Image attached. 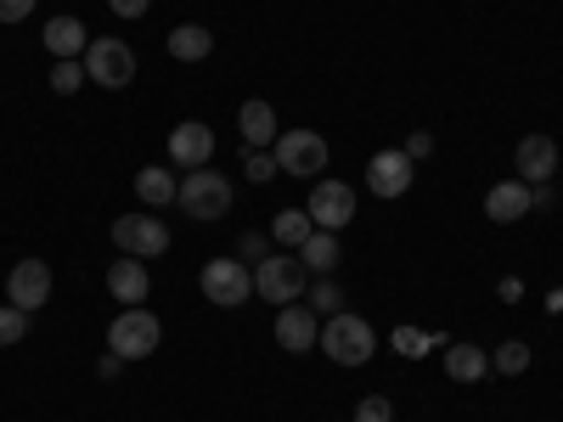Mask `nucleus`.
I'll return each instance as SVG.
<instances>
[{"mask_svg": "<svg viewBox=\"0 0 563 422\" xmlns=\"http://www.w3.org/2000/svg\"><path fill=\"white\" fill-rule=\"evenodd\" d=\"M316 349H327V360H339V366H366L372 349H378V333H372V321L339 310V315H327Z\"/></svg>", "mask_w": 563, "mask_h": 422, "instance_id": "obj_1", "label": "nucleus"}, {"mask_svg": "<svg viewBox=\"0 0 563 422\" xmlns=\"http://www.w3.org/2000/svg\"><path fill=\"white\" fill-rule=\"evenodd\" d=\"M254 293L265 299V304H299L305 293H310V270H305V259H294V254H271V259H260L254 265Z\"/></svg>", "mask_w": 563, "mask_h": 422, "instance_id": "obj_2", "label": "nucleus"}, {"mask_svg": "<svg viewBox=\"0 0 563 422\" xmlns=\"http://www.w3.org/2000/svg\"><path fill=\"white\" fill-rule=\"evenodd\" d=\"M158 338H164V326H158V315H153L147 304L119 310L113 326H108V349L124 355V360H147V355L158 349Z\"/></svg>", "mask_w": 563, "mask_h": 422, "instance_id": "obj_3", "label": "nucleus"}, {"mask_svg": "<svg viewBox=\"0 0 563 422\" xmlns=\"http://www.w3.org/2000/svg\"><path fill=\"white\" fill-rule=\"evenodd\" d=\"M175 203L192 220H220V214H231V180L220 169H186Z\"/></svg>", "mask_w": 563, "mask_h": 422, "instance_id": "obj_4", "label": "nucleus"}, {"mask_svg": "<svg viewBox=\"0 0 563 422\" xmlns=\"http://www.w3.org/2000/svg\"><path fill=\"white\" fill-rule=\"evenodd\" d=\"M198 288H203V299H209V304L238 310V304H249V299H254V270H249L243 259H209V265H203V276H198Z\"/></svg>", "mask_w": 563, "mask_h": 422, "instance_id": "obj_5", "label": "nucleus"}, {"mask_svg": "<svg viewBox=\"0 0 563 422\" xmlns=\"http://www.w3.org/2000/svg\"><path fill=\"white\" fill-rule=\"evenodd\" d=\"M271 153H276V169L282 175H299V180H316L327 169V141L316 130H282Z\"/></svg>", "mask_w": 563, "mask_h": 422, "instance_id": "obj_6", "label": "nucleus"}, {"mask_svg": "<svg viewBox=\"0 0 563 422\" xmlns=\"http://www.w3.org/2000/svg\"><path fill=\"white\" fill-rule=\"evenodd\" d=\"M79 63H85V74L97 79L102 90H124V85L135 79V52H130L124 40H108V34H102V40H90Z\"/></svg>", "mask_w": 563, "mask_h": 422, "instance_id": "obj_7", "label": "nucleus"}, {"mask_svg": "<svg viewBox=\"0 0 563 422\" xmlns=\"http://www.w3.org/2000/svg\"><path fill=\"white\" fill-rule=\"evenodd\" d=\"M113 243L130 259H158L169 248V225L158 214H124V220H113Z\"/></svg>", "mask_w": 563, "mask_h": 422, "instance_id": "obj_8", "label": "nucleus"}, {"mask_svg": "<svg viewBox=\"0 0 563 422\" xmlns=\"http://www.w3.org/2000/svg\"><path fill=\"white\" fill-rule=\"evenodd\" d=\"M310 220H316V231H344L350 220H355V186H344V180H316V192H310Z\"/></svg>", "mask_w": 563, "mask_h": 422, "instance_id": "obj_9", "label": "nucleus"}, {"mask_svg": "<svg viewBox=\"0 0 563 422\" xmlns=\"http://www.w3.org/2000/svg\"><path fill=\"white\" fill-rule=\"evenodd\" d=\"M411 180H417V164H411L400 147L372 153V164H366V186H372V198H406V192H411Z\"/></svg>", "mask_w": 563, "mask_h": 422, "instance_id": "obj_10", "label": "nucleus"}, {"mask_svg": "<svg viewBox=\"0 0 563 422\" xmlns=\"http://www.w3.org/2000/svg\"><path fill=\"white\" fill-rule=\"evenodd\" d=\"M45 299H52V265H45V259H18L12 276H7V304L34 315Z\"/></svg>", "mask_w": 563, "mask_h": 422, "instance_id": "obj_11", "label": "nucleus"}, {"mask_svg": "<svg viewBox=\"0 0 563 422\" xmlns=\"http://www.w3.org/2000/svg\"><path fill=\"white\" fill-rule=\"evenodd\" d=\"M209 158H214V130L203 119H186L169 130V164L175 169H209Z\"/></svg>", "mask_w": 563, "mask_h": 422, "instance_id": "obj_12", "label": "nucleus"}, {"mask_svg": "<svg viewBox=\"0 0 563 422\" xmlns=\"http://www.w3.org/2000/svg\"><path fill=\"white\" fill-rule=\"evenodd\" d=\"M316 338H321V321H316L310 304H282L276 310V344L288 349V355H310Z\"/></svg>", "mask_w": 563, "mask_h": 422, "instance_id": "obj_13", "label": "nucleus"}, {"mask_svg": "<svg viewBox=\"0 0 563 422\" xmlns=\"http://www.w3.org/2000/svg\"><path fill=\"white\" fill-rule=\"evenodd\" d=\"M512 164H519V180H530V186L552 180V169H558V141H552V135H525L519 153H512Z\"/></svg>", "mask_w": 563, "mask_h": 422, "instance_id": "obj_14", "label": "nucleus"}, {"mask_svg": "<svg viewBox=\"0 0 563 422\" xmlns=\"http://www.w3.org/2000/svg\"><path fill=\"white\" fill-rule=\"evenodd\" d=\"M238 130H243V141H249V153H271L276 147V135H282V124H276V113H271V102H243V113H238Z\"/></svg>", "mask_w": 563, "mask_h": 422, "instance_id": "obj_15", "label": "nucleus"}, {"mask_svg": "<svg viewBox=\"0 0 563 422\" xmlns=\"http://www.w3.org/2000/svg\"><path fill=\"white\" fill-rule=\"evenodd\" d=\"M147 288H153V281H147V265H141V259H113L108 265V293L119 304H147Z\"/></svg>", "mask_w": 563, "mask_h": 422, "instance_id": "obj_16", "label": "nucleus"}, {"mask_svg": "<svg viewBox=\"0 0 563 422\" xmlns=\"http://www.w3.org/2000/svg\"><path fill=\"white\" fill-rule=\"evenodd\" d=\"M485 214L496 225H512V220H525L530 214V180H501L490 186V198H485Z\"/></svg>", "mask_w": 563, "mask_h": 422, "instance_id": "obj_17", "label": "nucleus"}, {"mask_svg": "<svg viewBox=\"0 0 563 422\" xmlns=\"http://www.w3.org/2000/svg\"><path fill=\"white\" fill-rule=\"evenodd\" d=\"M85 45H90V34H85L79 18H52V23H45V52H52L57 63L85 57Z\"/></svg>", "mask_w": 563, "mask_h": 422, "instance_id": "obj_18", "label": "nucleus"}, {"mask_svg": "<svg viewBox=\"0 0 563 422\" xmlns=\"http://www.w3.org/2000/svg\"><path fill=\"white\" fill-rule=\"evenodd\" d=\"M490 371V355L474 349V344H445V378L451 384H479Z\"/></svg>", "mask_w": 563, "mask_h": 422, "instance_id": "obj_19", "label": "nucleus"}, {"mask_svg": "<svg viewBox=\"0 0 563 422\" xmlns=\"http://www.w3.org/2000/svg\"><path fill=\"white\" fill-rule=\"evenodd\" d=\"M175 192H180L175 169H153V164H147V169L135 175V198L147 203V209H169V203H175Z\"/></svg>", "mask_w": 563, "mask_h": 422, "instance_id": "obj_20", "label": "nucleus"}, {"mask_svg": "<svg viewBox=\"0 0 563 422\" xmlns=\"http://www.w3.org/2000/svg\"><path fill=\"white\" fill-rule=\"evenodd\" d=\"M209 52H214V34H209V29H198V23L169 29V57H175V63H203Z\"/></svg>", "mask_w": 563, "mask_h": 422, "instance_id": "obj_21", "label": "nucleus"}, {"mask_svg": "<svg viewBox=\"0 0 563 422\" xmlns=\"http://www.w3.org/2000/svg\"><path fill=\"white\" fill-rule=\"evenodd\" d=\"M271 237H276L282 248H305V243L316 237V220H310V209H282V214L271 220Z\"/></svg>", "mask_w": 563, "mask_h": 422, "instance_id": "obj_22", "label": "nucleus"}, {"mask_svg": "<svg viewBox=\"0 0 563 422\" xmlns=\"http://www.w3.org/2000/svg\"><path fill=\"white\" fill-rule=\"evenodd\" d=\"M305 270H333L339 265V231H316V237L299 248Z\"/></svg>", "mask_w": 563, "mask_h": 422, "instance_id": "obj_23", "label": "nucleus"}, {"mask_svg": "<svg viewBox=\"0 0 563 422\" xmlns=\"http://www.w3.org/2000/svg\"><path fill=\"white\" fill-rule=\"evenodd\" d=\"M525 366H530V344H519V338L501 344V349L490 355V371H501V378H519Z\"/></svg>", "mask_w": 563, "mask_h": 422, "instance_id": "obj_24", "label": "nucleus"}, {"mask_svg": "<svg viewBox=\"0 0 563 422\" xmlns=\"http://www.w3.org/2000/svg\"><path fill=\"white\" fill-rule=\"evenodd\" d=\"M23 333H29V310H18V304H0V349L23 344Z\"/></svg>", "mask_w": 563, "mask_h": 422, "instance_id": "obj_25", "label": "nucleus"}, {"mask_svg": "<svg viewBox=\"0 0 563 422\" xmlns=\"http://www.w3.org/2000/svg\"><path fill=\"white\" fill-rule=\"evenodd\" d=\"M85 79H90V74H85V63H74V57L52 68V90H57V97H74V90H79Z\"/></svg>", "mask_w": 563, "mask_h": 422, "instance_id": "obj_26", "label": "nucleus"}, {"mask_svg": "<svg viewBox=\"0 0 563 422\" xmlns=\"http://www.w3.org/2000/svg\"><path fill=\"white\" fill-rule=\"evenodd\" d=\"M339 304H344L339 281H327V276H321V281H310V310H316V315H321V310H327V315H339Z\"/></svg>", "mask_w": 563, "mask_h": 422, "instance_id": "obj_27", "label": "nucleus"}, {"mask_svg": "<svg viewBox=\"0 0 563 422\" xmlns=\"http://www.w3.org/2000/svg\"><path fill=\"white\" fill-rule=\"evenodd\" d=\"M429 344H445V333H417V326H400V333H395V349L400 355H422Z\"/></svg>", "mask_w": 563, "mask_h": 422, "instance_id": "obj_28", "label": "nucleus"}, {"mask_svg": "<svg viewBox=\"0 0 563 422\" xmlns=\"http://www.w3.org/2000/svg\"><path fill=\"white\" fill-rule=\"evenodd\" d=\"M350 422H395V406L384 400V395H366L361 406H355V417Z\"/></svg>", "mask_w": 563, "mask_h": 422, "instance_id": "obj_29", "label": "nucleus"}, {"mask_svg": "<svg viewBox=\"0 0 563 422\" xmlns=\"http://www.w3.org/2000/svg\"><path fill=\"white\" fill-rule=\"evenodd\" d=\"M243 175H249L254 186L276 180V153H249V158H243Z\"/></svg>", "mask_w": 563, "mask_h": 422, "instance_id": "obj_30", "label": "nucleus"}, {"mask_svg": "<svg viewBox=\"0 0 563 422\" xmlns=\"http://www.w3.org/2000/svg\"><path fill=\"white\" fill-rule=\"evenodd\" d=\"M400 153H406L411 164H417V158H429V153H434V135H422V130H417V135H406V147H400Z\"/></svg>", "mask_w": 563, "mask_h": 422, "instance_id": "obj_31", "label": "nucleus"}, {"mask_svg": "<svg viewBox=\"0 0 563 422\" xmlns=\"http://www.w3.org/2000/svg\"><path fill=\"white\" fill-rule=\"evenodd\" d=\"M34 12V0H0V23H23Z\"/></svg>", "mask_w": 563, "mask_h": 422, "instance_id": "obj_32", "label": "nucleus"}, {"mask_svg": "<svg viewBox=\"0 0 563 422\" xmlns=\"http://www.w3.org/2000/svg\"><path fill=\"white\" fill-rule=\"evenodd\" d=\"M243 259H254V265H260V259H271V243L260 237V231H249V237H243Z\"/></svg>", "mask_w": 563, "mask_h": 422, "instance_id": "obj_33", "label": "nucleus"}, {"mask_svg": "<svg viewBox=\"0 0 563 422\" xmlns=\"http://www.w3.org/2000/svg\"><path fill=\"white\" fill-rule=\"evenodd\" d=\"M108 7H113L119 18H147V7H153V0H108Z\"/></svg>", "mask_w": 563, "mask_h": 422, "instance_id": "obj_34", "label": "nucleus"}, {"mask_svg": "<svg viewBox=\"0 0 563 422\" xmlns=\"http://www.w3.org/2000/svg\"><path fill=\"white\" fill-rule=\"evenodd\" d=\"M97 371H102V378H119V371H124V355H113V349H108V355L97 360Z\"/></svg>", "mask_w": 563, "mask_h": 422, "instance_id": "obj_35", "label": "nucleus"}]
</instances>
